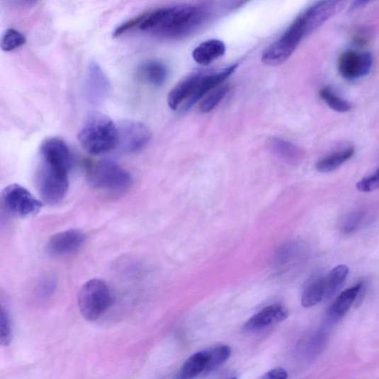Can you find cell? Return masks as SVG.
Here are the masks:
<instances>
[{
    "label": "cell",
    "instance_id": "6da1fadb",
    "mask_svg": "<svg viewBox=\"0 0 379 379\" xmlns=\"http://www.w3.org/2000/svg\"><path fill=\"white\" fill-rule=\"evenodd\" d=\"M212 12L206 6L180 4L162 6L144 12L115 29L114 37L131 31L166 39H179L192 34L206 23Z\"/></svg>",
    "mask_w": 379,
    "mask_h": 379
},
{
    "label": "cell",
    "instance_id": "7a4b0ae2",
    "mask_svg": "<svg viewBox=\"0 0 379 379\" xmlns=\"http://www.w3.org/2000/svg\"><path fill=\"white\" fill-rule=\"evenodd\" d=\"M78 140L84 150L91 155H102L117 149L118 129L117 124L106 115L94 112L81 125Z\"/></svg>",
    "mask_w": 379,
    "mask_h": 379
},
{
    "label": "cell",
    "instance_id": "3957f363",
    "mask_svg": "<svg viewBox=\"0 0 379 379\" xmlns=\"http://www.w3.org/2000/svg\"><path fill=\"white\" fill-rule=\"evenodd\" d=\"M87 176L94 188L113 193L125 192L133 184L130 174L120 164L109 159L91 164Z\"/></svg>",
    "mask_w": 379,
    "mask_h": 379
},
{
    "label": "cell",
    "instance_id": "277c9868",
    "mask_svg": "<svg viewBox=\"0 0 379 379\" xmlns=\"http://www.w3.org/2000/svg\"><path fill=\"white\" fill-rule=\"evenodd\" d=\"M111 303L110 289L101 279L89 280L81 286L78 295V305L81 315L89 322L100 319Z\"/></svg>",
    "mask_w": 379,
    "mask_h": 379
},
{
    "label": "cell",
    "instance_id": "5b68a950",
    "mask_svg": "<svg viewBox=\"0 0 379 379\" xmlns=\"http://www.w3.org/2000/svg\"><path fill=\"white\" fill-rule=\"evenodd\" d=\"M69 171L40 160L37 171V186L43 201L48 205L60 203L69 186Z\"/></svg>",
    "mask_w": 379,
    "mask_h": 379
},
{
    "label": "cell",
    "instance_id": "8992f818",
    "mask_svg": "<svg viewBox=\"0 0 379 379\" xmlns=\"http://www.w3.org/2000/svg\"><path fill=\"white\" fill-rule=\"evenodd\" d=\"M306 25L300 14L278 40L263 52L261 60L269 65H278L287 61L296 47L309 35Z\"/></svg>",
    "mask_w": 379,
    "mask_h": 379
},
{
    "label": "cell",
    "instance_id": "52a82bcc",
    "mask_svg": "<svg viewBox=\"0 0 379 379\" xmlns=\"http://www.w3.org/2000/svg\"><path fill=\"white\" fill-rule=\"evenodd\" d=\"M1 199L6 210L18 217L34 216L43 206V203L34 195L18 184L6 187L2 192Z\"/></svg>",
    "mask_w": 379,
    "mask_h": 379
},
{
    "label": "cell",
    "instance_id": "ba28073f",
    "mask_svg": "<svg viewBox=\"0 0 379 379\" xmlns=\"http://www.w3.org/2000/svg\"><path fill=\"white\" fill-rule=\"evenodd\" d=\"M118 145L117 149L125 154L141 152L149 144L152 132L145 125L134 120H123L117 124Z\"/></svg>",
    "mask_w": 379,
    "mask_h": 379
},
{
    "label": "cell",
    "instance_id": "9c48e42d",
    "mask_svg": "<svg viewBox=\"0 0 379 379\" xmlns=\"http://www.w3.org/2000/svg\"><path fill=\"white\" fill-rule=\"evenodd\" d=\"M111 82L101 66L91 62L86 75L84 91L86 100L92 105L104 103L111 92Z\"/></svg>",
    "mask_w": 379,
    "mask_h": 379
},
{
    "label": "cell",
    "instance_id": "30bf717a",
    "mask_svg": "<svg viewBox=\"0 0 379 379\" xmlns=\"http://www.w3.org/2000/svg\"><path fill=\"white\" fill-rule=\"evenodd\" d=\"M373 60L370 53L349 51L339 58L338 68L345 79L355 81L368 75L373 68Z\"/></svg>",
    "mask_w": 379,
    "mask_h": 379
},
{
    "label": "cell",
    "instance_id": "8fae6325",
    "mask_svg": "<svg viewBox=\"0 0 379 379\" xmlns=\"http://www.w3.org/2000/svg\"><path fill=\"white\" fill-rule=\"evenodd\" d=\"M41 160L53 166L70 171L72 157L70 148L62 140L49 138L40 147Z\"/></svg>",
    "mask_w": 379,
    "mask_h": 379
},
{
    "label": "cell",
    "instance_id": "7c38bea8",
    "mask_svg": "<svg viewBox=\"0 0 379 379\" xmlns=\"http://www.w3.org/2000/svg\"><path fill=\"white\" fill-rule=\"evenodd\" d=\"M340 1H321L307 8L300 13L310 34L332 18L344 6Z\"/></svg>",
    "mask_w": 379,
    "mask_h": 379
},
{
    "label": "cell",
    "instance_id": "4fadbf2b",
    "mask_svg": "<svg viewBox=\"0 0 379 379\" xmlns=\"http://www.w3.org/2000/svg\"><path fill=\"white\" fill-rule=\"evenodd\" d=\"M86 239V235L79 230H64L49 239L47 251L55 256L69 254L78 251Z\"/></svg>",
    "mask_w": 379,
    "mask_h": 379
},
{
    "label": "cell",
    "instance_id": "5bb4252c",
    "mask_svg": "<svg viewBox=\"0 0 379 379\" xmlns=\"http://www.w3.org/2000/svg\"><path fill=\"white\" fill-rule=\"evenodd\" d=\"M364 288L365 283L360 282L340 293L326 312V323L334 325L347 315Z\"/></svg>",
    "mask_w": 379,
    "mask_h": 379
},
{
    "label": "cell",
    "instance_id": "9a60e30c",
    "mask_svg": "<svg viewBox=\"0 0 379 379\" xmlns=\"http://www.w3.org/2000/svg\"><path fill=\"white\" fill-rule=\"evenodd\" d=\"M203 72H194L183 79L169 94L168 103L172 110L183 108L193 96L199 85Z\"/></svg>",
    "mask_w": 379,
    "mask_h": 379
},
{
    "label": "cell",
    "instance_id": "2e32d148",
    "mask_svg": "<svg viewBox=\"0 0 379 379\" xmlns=\"http://www.w3.org/2000/svg\"><path fill=\"white\" fill-rule=\"evenodd\" d=\"M289 316L288 308L282 305H273L264 308L244 325L247 332H256L285 321Z\"/></svg>",
    "mask_w": 379,
    "mask_h": 379
},
{
    "label": "cell",
    "instance_id": "e0dca14e",
    "mask_svg": "<svg viewBox=\"0 0 379 379\" xmlns=\"http://www.w3.org/2000/svg\"><path fill=\"white\" fill-rule=\"evenodd\" d=\"M137 77L145 84L161 86L167 79L168 70L166 65L159 61H146L138 66Z\"/></svg>",
    "mask_w": 379,
    "mask_h": 379
},
{
    "label": "cell",
    "instance_id": "ac0fdd59",
    "mask_svg": "<svg viewBox=\"0 0 379 379\" xmlns=\"http://www.w3.org/2000/svg\"><path fill=\"white\" fill-rule=\"evenodd\" d=\"M226 52L224 43L219 40H210L197 46L193 52V57L198 63L208 65L222 57Z\"/></svg>",
    "mask_w": 379,
    "mask_h": 379
},
{
    "label": "cell",
    "instance_id": "d6986e66",
    "mask_svg": "<svg viewBox=\"0 0 379 379\" xmlns=\"http://www.w3.org/2000/svg\"><path fill=\"white\" fill-rule=\"evenodd\" d=\"M208 364L207 350L196 353L185 362L174 379H193L201 373H206Z\"/></svg>",
    "mask_w": 379,
    "mask_h": 379
},
{
    "label": "cell",
    "instance_id": "ffe728a7",
    "mask_svg": "<svg viewBox=\"0 0 379 379\" xmlns=\"http://www.w3.org/2000/svg\"><path fill=\"white\" fill-rule=\"evenodd\" d=\"M355 153L353 147L335 152L320 159L316 164V169L321 173H329L339 168L341 164L349 161Z\"/></svg>",
    "mask_w": 379,
    "mask_h": 379
},
{
    "label": "cell",
    "instance_id": "44dd1931",
    "mask_svg": "<svg viewBox=\"0 0 379 379\" xmlns=\"http://www.w3.org/2000/svg\"><path fill=\"white\" fill-rule=\"evenodd\" d=\"M325 281L324 277H318L305 288L302 296V305L305 307H311L317 305L325 300Z\"/></svg>",
    "mask_w": 379,
    "mask_h": 379
},
{
    "label": "cell",
    "instance_id": "7402d4cb",
    "mask_svg": "<svg viewBox=\"0 0 379 379\" xmlns=\"http://www.w3.org/2000/svg\"><path fill=\"white\" fill-rule=\"evenodd\" d=\"M349 274V268L348 266L341 265L333 270L324 276L325 281V300L332 298L339 290L341 288Z\"/></svg>",
    "mask_w": 379,
    "mask_h": 379
},
{
    "label": "cell",
    "instance_id": "603a6c76",
    "mask_svg": "<svg viewBox=\"0 0 379 379\" xmlns=\"http://www.w3.org/2000/svg\"><path fill=\"white\" fill-rule=\"evenodd\" d=\"M271 147L278 157L293 164L299 162L303 156L298 147L283 139H272Z\"/></svg>",
    "mask_w": 379,
    "mask_h": 379
},
{
    "label": "cell",
    "instance_id": "cb8c5ba5",
    "mask_svg": "<svg viewBox=\"0 0 379 379\" xmlns=\"http://www.w3.org/2000/svg\"><path fill=\"white\" fill-rule=\"evenodd\" d=\"M207 351L208 364L206 373L220 367L232 355V349L227 345H220Z\"/></svg>",
    "mask_w": 379,
    "mask_h": 379
},
{
    "label": "cell",
    "instance_id": "d4e9b609",
    "mask_svg": "<svg viewBox=\"0 0 379 379\" xmlns=\"http://www.w3.org/2000/svg\"><path fill=\"white\" fill-rule=\"evenodd\" d=\"M319 95L329 108L337 112L344 113L351 109V105L348 101L343 100L331 88L322 89Z\"/></svg>",
    "mask_w": 379,
    "mask_h": 379
},
{
    "label": "cell",
    "instance_id": "484cf974",
    "mask_svg": "<svg viewBox=\"0 0 379 379\" xmlns=\"http://www.w3.org/2000/svg\"><path fill=\"white\" fill-rule=\"evenodd\" d=\"M26 43V37L18 30L13 28L7 29L1 39V47L6 52L15 50Z\"/></svg>",
    "mask_w": 379,
    "mask_h": 379
},
{
    "label": "cell",
    "instance_id": "4316f807",
    "mask_svg": "<svg viewBox=\"0 0 379 379\" xmlns=\"http://www.w3.org/2000/svg\"><path fill=\"white\" fill-rule=\"evenodd\" d=\"M229 91V86L227 85H221L219 87L213 89L207 95L202 101L200 108L203 113H209L215 108L223 98L226 96Z\"/></svg>",
    "mask_w": 379,
    "mask_h": 379
},
{
    "label": "cell",
    "instance_id": "83f0119b",
    "mask_svg": "<svg viewBox=\"0 0 379 379\" xmlns=\"http://www.w3.org/2000/svg\"><path fill=\"white\" fill-rule=\"evenodd\" d=\"M366 213L363 210L352 212L345 218L341 225V232L345 235L353 234L363 222Z\"/></svg>",
    "mask_w": 379,
    "mask_h": 379
},
{
    "label": "cell",
    "instance_id": "f1b7e54d",
    "mask_svg": "<svg viewBox=\"0 0 379 379\" xmlns=\"http://www.w3.org/2000/svg\"><path fill=\"white\" fill-rule=\"evenodd\" d=\"M12 339L11 319L4 307L0 310V344L8 346Z\"/></svg>",
    "mask_w": 379,
    "mask_h": 379
},
{
    "label": "cell",
    "instance_id": "f546056e",
    "mask_svg": "<svg viewBox=\"0 0 379 379\" xmlns=\"http://www.w3.org/2000/svg\"><path fill=\"white\" fill-rule=\"evenodd\" d=\"M361 192L370 193L379 189V169L373 174L359 181L356 184Z\"/></svg>",
    "mask_w": 379,
    "mask_h": 379
},
{
    "label": "cell",
    "instance_id": "4dcf8cb0",
    "mask_svg": "<svg viewBox=\"0 0 379 379\" xmlns=\"http://www.w3.org/2000/svg\"><path fill=\"white\" fill-rule=\"evenodd\" d=\"M288 374L283 368H276L263 376L262 379H287Z\"/></svg>",
    "mask_w": 379,
    "mask_h": 379
},
{
    "label": "cell",
    "instance_id": "1f68e13d",
    "mask_svg": "<svg viewBox=\"0 0 379 379\" xmlns=\"http://www.w3.org/2000/svg\"><path fill=\"white\" fill-rule=\"evenodd\" d=\"M367 4H368V2L367 1H356L353 4L352 9H356L360 8L361 6H363L364 5Z\"/></svg>",
    "mask_w": 379,
    "mask_h": 379
},
{
    "label": "cell",
    "instance_id": "d6a6232c",
    "mask_svg": "<svg viewBox=\"0 0 379 379\" xmlns=\"http://www.w3.org/2000/svg\"><path fill=\"white\" fill-rule=\"evenodd\" d=\"M230 379H237V378H230Z\"/></svg>",
    "mask_w": 379,
    "mask_h": 379
}]
</instances>
